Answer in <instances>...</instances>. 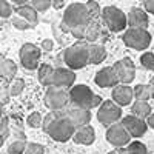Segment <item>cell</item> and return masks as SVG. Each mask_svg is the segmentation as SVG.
<instances>
[{
	"label": "cell",
	"instance_id": "cell-1",
	"mask_svg": "<svg viewBox=\"0 0 154 154\" xmlns=\"http://www.w3.org/2000/svg\"><path fill=\"white\" fill-rule=\"evenodd\" d=\"M43 131L49 134L56 142H66V140L72 139L75 133V126L68 119L66 114H63L60 111H54L53 119L46 125V128H43Z\"/></svg>",
	"mask_w": 154,
	"mask_h": 154
},
{
	"label": "cell",
	"instance_id": "cell-2",
	"mask_svg": "<svg viewBox=\"0 0 154 154\" xmlns=\"http://www.w3.org/2000/svg\"><path fill=\"white\" fill-rule=\"evenodd\" d=\"M91 16L88 12V8L85 3H71L62 19V29L65 32H69L72 28H86L91 23Z\"/></svg>",
	"mask_w": 154,
	"mask_h": 154
},
{
	"label": "cell",
	"instance_id": "cell-3",
	"mask_svg": "<svg viewBox=\"0 0 154 154\" xmlns=\"http://www.w3.org/2000/svg\"><path fill=\"white\" fill-rule=\"evenodd\" d=\"M69 102L74 105V108H82V109H89L99 108L103 100L102 97L96 96L93 89L86 85H74L69 89Z\"/></svg>",
	"mask_w": 154,
	"mask_h": 154
},
{
	"label": "cell",
	"instance_id": "cell-4",
	"mask_svg": "<svg viewBox=\"0 0 154 154\" xmlns=\"http://www.w3.org/2000/svg\"><path fill=\"white\" fill-rule=\"evenodd\" d=\"M63 60L69 69H82L89 63V43L79 40L63 51Z\"/></svg>",
	"mask_w": 154,
	"mask_h": 154
},
{
	"label": "cell",
	"instance_id": "cell-5",
	"mask_svg": "<svg viewBox=\"0 0 154 154\" xmlns=\"http://www.w3.org/2000/svg\"><path fill=\"white\" fill-rule=\"evenodd\" d=\"M102 20L111 32H120L128 25L126 14L116 6H105L102 9Z\"/></svg>",
	"mask_w": 154,
	"mask_h": 154
},
{
	"label": "cell",
	"instance_id": "cell-6",
	"mask_svg": "<svg viewBox=\"0 0 154 154\" xmlns=\"http://www.w3.org/2000/svg\"><path fill=\"white\" fill-rule=\"evenodd\" d=\"M122 40L128 48H133L137 51H143L149 46L151 43V34L146 29H140V28H128L123 35Z\"/></svg>",
	"mask_w": 154,
	"mask_h": 154
},
{
	"label": "cell",
	"instance_id": "cell-7",
	"mask_svg": "<svg viewBox=\"0 0 154 154\" xmlns=\"http://www.w3.org/2000/svg\"><path fill=\"white\" fill-rule=\"evenodd\" d=\"M97 120L103 126H111L122 120V106H119L114 100H103V103L99 106Z\"/></svg>",
	"mask_w": 154,
	"mask_h": 154
},
{
	"label": "cell",
	"instance_id": "cell-8",
	"mask_svg": "<svg viewBox=\"0 0 154 154\" xmlns=\"http://www.w3.org/2000/svg\"><path fill=\"white\" fill-rule=\"evenodd\" d=\"M69 103V93H66V89L57 88V86H49L45 93V105L51 111H62L63 108H66Z\"/></svg>",
	"mask_w": 154,
	"mask_h": 154
},
{
	"label": "cell",
	"instance_id": "cell-9",
	"mask_svg": "<svg viewBox=\"0 0 154 154\" xmlns=\"http://www.w3.org/2000/svg\"><path fill=\"white\" fill-rule=\"evenodd\" d=\"M19 56H20V63L25 69L32 71L38 68V62H40V56H42L38 46L32 43H25L19 51Z\"/></svg>",
	"mask_w": 154,
	"mask_h": 154
},
{
	"label": "cell",
	"instance_id": "cell-10",
	"mask_svg": "<svg viewBox=\"0 0 154 154\" xmlns=\"http://www.w3.org/2000/svg\"><path fill=\"white\" fill-rule=\"evenodd\" d=\"M106 139H108V142L116 148H123L131 142V136L123 128L122 123H114V125L108 126Z\"/></svg>",
	"mask_w": 154,
	"mask_h": 154
},
{
	"label": "cell",
	"instance_id": "cell-11",
	"mask_svg": "<svg viewBox=\"0 0 154 154\" xmlns=\"http://www.w3.org/2000/svg\"><path fill=\"white\" fill-rule=\"evenodd\" d=\"M114 68H116V71H117L120 83L130 85L134 80V77H136V66H134V62L130 57H123L119 62H116Z\"/></svg>",
	"mask_w": 154,
	"mask_h": 154
},
{
	"label": "cell",
	"instance_id": "cell-12",
	"mask_svg": "<svg viewBox=\"0 0 154 154\" xmlns=\"http://www.w3.org/2000/svg\"><path fill=\"white\" fill-rule=\"evenodd\" d=\"M120 123L123 125L125 130L130 133V136H131V137H136V139L142 137V136L146 133V130H148L146 122H145L143 119H140V117H136V116H133V114L122 117Z\"/></svg>",
	"mask_w": 154,
	"mask_h": 154
},
{
	"label": "cell",
	"instance_id": "cell-13",
	"mask_svg": "<svg viewBox=\"0 0 154 154\" xmlns=\"http://www.w3.org/2000/svg\"><path fill=\"white\" fill-rule=\"evenodd\" d=\"M94 82L100 88H114V86H117L120 83L117 71H116L114 65L112 66H105V68H102L100 71H97V74L94 77Z\"/></svg>",
	"mask_w": 154,
	"mask_h": 154
},
{
	"label": "cell",
	"instance_id": "cell-14",
	"mask_svg": "<svg viewBox=\"0 0 154 154\" xmlns=\"http://www.w3.org/2000/svg\"><path fill=\"white\" fill-rule=\"evenodd\" d=\"M75 82V72L69 68H56L54 75H53V85L51 86H57V88H72Z\"/></svg>",
	"mask_w": 154,
	"mask_h": 154
},
{
	"label": "cell",
	"instance_id": "cell-15",
	"mask_svg": "<svg viewBox=\"0 0 154 154\" xmlns=\"http://www.w3.org/2000/svg\"><path fill=\"white\" fill-rule=\"evenodd\" d=\"M111 96H112V100L119 106H126V105H130L134 99V89L130 85L119 83L117 86L112 88Z\"/></svg>",
	"mask_w": 154,
	"mask_h": 154
},
{
	"label": "cell",
	"instance_id": "cell-16",
	"mask_svg": "<svg viewBox=\"0 0 154 154\" xmlns=\"http://www.w3.org/2000/svg\"><path fill=\"white\" fill-rule=\"evenodd\" d=\"M126 19L130 28H140V29L148 28V12L142 8H131Z\"/></svg>",
	"mask_w": 154,
	"mask_h": 154
},
{
	"label": "cell",
	"instance_id": "cell-17",
	"mask_svg": "<svg viewBox=\"0 0 154 154\" xmlns=\"http://www.w3.org/2000/svg\"><path fill=\"white\" fill-rule=\"evenodd\" d=\"M72 140L77 143V145H91L94 140H96V131L91 125H85V126H80L77 128L74 136H72Z\"/></svg>",
	"mask_w": 154,
	"mask_h": 154
},
{
	"label": "cell",
	"instance_id": "cell-18",
	"mask_svg": "<svg viewBox=\"0 0 154 154\" xmlns=\"http://www.w3.org/2000/svg\"><path fill=\"white\" fill-rule=\"evenodd\" d=\"M68 119L72 122V125L77 128L80 126H85V125H89L91 122V111L89 109H82V108H72L66 112Z\"/></svg>",
	"mask_w": 154,
	"mask_h": 154
},
{
	"label": "cell",
	"instance_id": "cell-19",
	"mask_svg": "<svg viewBox=\"0 0 154 154\" xmlns=\"http://www.w3.org/2000/svg\"><path fill=\"white\" fill-rule=\"evenodd\" d=\"M16 72H17L16 63L5 59L0 54V77H2L3 80H12V77H14Z\"/></svg>",
	"mask_w": 154,
	"mask_h": 154
},
{
	"label": "cell",
	"instance_id": "cell-20",
	"mask_svg": "<svg viewBox=\"0 0 154 154\" xmlns=\"http://www.w3.org/2000/svg\"><path fill=\"white\" fill-rule=\"evenodd\" d=\"M16 14L20 16L22 19L28 20L32 26H35L37 22H38V16H37V11L31 6V5H22L16 8Z\"/></svg>",
	"mask_w": 154,
	"mask_h": 154
},
{
	"label": "cell",
	"instance_id": "cell-21",
	"mask_svg": "<svg viewBox=\"0 0 154 154\" xmlns=\"http://www.w3.org/2000/svg\"><path fill=\"white\" fill-rule=\"evenodd\" d=\"M105 59H106L105 46L97 45V43H89V63L97 65V63H102Z\"/></svg>",
	"mask_w": 154,
	"mask_h": 154
},
{
	"label": "cell",
	"instance_id": "cell-22",
	"mask_svg": "<svg viewBox=\"0 0 154 154\" xmlns=\"http://www.w3.org/2000/svg\"><path fill=\"white\" fill-rule=\"evenodd\" d=\"M53 75H54V68L48 65V63H42L38 66V82L43 86H51L53 85Z\"/></svg>",
	"mask_w": 154,
	"mask_h": 154
},
{
	"label": "cell",
	"instance_id": "cell-23",
	"mask_svg": "<svg viewBox=\"0 0 154 154\" xmlns=\"http://www.w3.org/2000/svg\"><path fill=\"white\" fill-rule=\"evenodd\" d=\"M102 34V26H100V22L99 20H91V23L86 26L85 31V42L88 43H94L97 38Z\"/></svg>",
	"mask_w": 154,
	"mask_h": 154
},
{
	"label": "cell",
	"instance_id": "cell-24",
	"mask_svg": "<svg viewBox=\"0 0 154 154\" xmlns=\"http://www.w3.org/2000/svg\"><path fill=\"white\" fill-rule=\"evenodd\" d=\"M117 154H148V148L142 142L134 140V142H130L126 146L119 148Z\"/></svg>",
	"mask_w": 154,
	"mask_h": 154
},
{
	"label": "cell",
	"instance_id": "cell-25",
	"mask_svg": "<svg viewBox=\"0 0 154 154\" xmlns=\"http://www.w3.org/2000/svg\"><path fill=\"white\" fill-rule=\"evenodd\" d=\"M131 111H133V116L145 120L151 114V105L148 103V102H143V100H136L134 105L131 106Z\"/></svg>",
	"mask_w": 154,
	"mask_h": 154
},
{
	"label": "cell",
	"instance_id": "cell-26",
	"mask_svg": "<svg viewBox=\"0 0 154 154\" xmlns=\"http://www.w3.org/2000/svg\"><path fill=\"white\" fill-rule=\"evenodd\" d=\"M133 89H134V99H136V100L148 102V100L151 99V88H149V85L140 83V85H136Z\"/></svg>",
	"mask_w": 154,
	"mask_h": 154
},
{
	"label": "cell",
	"instance_id": "cell-27",
	"mask_svg": "<svg viewBox=\"0 0 154 154\" xmlns=\"http://www.w3.org/2000/svg\"><path fill=\"white\" fill-rule=\"evenodd\" d=\"M23 89H25V80L23 79H12L9 86H8L9 96H19Z\"/></svg>",
	"mask_w": 154,
	"mask_h": 154
},
{
	"label": "cell",
	"instance_id": "cell-28",
	"mask_svg": "<svg viewBox=\"0 0 154 154\" xmlns=\"http://www.w3.org/2000/svg\"><path fill=\"white\" fill-rule=\"evenodd\" d=\"M26 142L23 139H19L16 142H12L8 146V154H25V149H26Z\"/></svg>",
	"mask_w": 154,
	"mask_h": 154
},
{
	"label": "cell",
	"instance_id": "cell-29",
	"mask_svg": "<svg viewBox=\"0 0 154 154\" xmlns=\"http://www.w3.org/2000/svg\"><path fill=\"white\" fill-rule=\"evenodd\" d=\"M85 5L88 8V12H89V16H91V19L93 20H99V17L102 16V9H100L99 3L94 2V0H88Z\"/></svg>",
	"mask_w": 154,
	"mask_h": 154
},
{
	"label": "cell",
	"instance_id": "cell-30",
	"mask_svg": "<svg viewBox=\"0 0 154 154\" xmlns=\"http://www.w3.org/2000/svg\"><path fill=\"white\" fill-rule=\"evenodd\" d=\"M140 65L148 71H154V54L152 53H143L140 56Z\"/></svg>",
	"mask_w": 154,
	"mask_h": 154
},
{
	"label": "cell",
	"instance_id": "cell-31",
	"mask_svg": "<svg viewBox=\"0 0 154 154\" xmlns=\"http://www.w3.org/2000/svg\"><path fill=\"white\" fill-rule=\"evenodd\" d=\"M26 123H28V126H31V128H40L42 125H43V117H42V114L40 112H31L29 116H28V119H26Z\"/></svg>",
	"mask_w": 154,
	"mask_h": 154
},
{
	"label": "cell",
	"instance_id": "cell-32",
	"mask_svg": "<svg viewBox=\"0 0 154 154\" xmlns=\"http://www.w3.org/2000/svg\"><path fill=\"white\" fill-rule=\"evenodd\" d=\"M51 5H53V0H31V6H32L37 12L46 11Z\"/></svg>",
	"mask_w": 154,
	"mask_h": 154
},
{
	"label": "cell",
	"instance_id": "cell-33",
	"mask_svg": "<svg viewBox=\"0 0 154 154\" xmlns=\"http://www.w3.org/2000/svg\"><path fill=\"white\" fill-rule=\"evenodd\" d=\"M12 25L17 28V29H20V31H25V29H31V28H34L32 25L28 22V20H25V19H22L20 16H16V17H12Z\"/></svg>",
	"mask_w": 154,
	"mask_h": 154
},
{
	"label": "cell",
	"instance_id": "cell-34",
	"mask_svg": "<svg viewBox=\"0 0 154 154\" xmlns=\"http://www.w3.org/2000/svg\"><path fill=\"white\" fill-rule=\"evenodd\" d=\"M12 14V6L8 0H0V17L8 19Z\"/></svg>",
	"mask_w": 154,
	"mask_h": 154
},
{
	"label": "cell",
	"instance_id": "cell-35",
	"mask_svg": "<svg viewBox=\"0 0 154 154\" xmlns=\"http://www.w3.org/2000/svg\"><path fill=\"white\" fill-rule=\"evenodd\" d=\"M45 152V146L40 143H28L25 154H43Z\"/></svg>",
	"mask_w": 154,
	"mask_h": 154
},
{
	"label": "cell",
	"instance_id": "cell-36",
	"mask_svg": "<svg viewBox=\"0 0 154 154\" xmlns=\"http://www.w3.org/2000/svg\"><path fill=\"white\" fill-rule=\"evenodd\" d=\"M0 134H2L5 139L9 134V120H8V117H5V116L0 119Z\"/></svg>",
	"mask_w": 154,
	"mask_h": 154
},
{
	"label": "cell",
	"instance_id": "cell-37",
	"mask_svg": "<svg viewBox=\"0 0 154 154\" xmlns=\"http://www.w3.org/2000/svg\"><path fill=\"white\" fill-rule=\"evenodd\" d=\"M8 96H9V91H6L5 85H3L2 82H0V103H6Z\"/></svg>",
	"mask_w": 154,
	"mask_h": 154
},
{
	"label": "cell",
	"instance_id": "cell-38",
	"mask_svg": "<svg viewBox=\"0 0 154 154\" xmlns=\"http://www.w3.org/2000/svg\"><path fill=\"white\" fill-rule=\"evenodd\" d=\"M53 48H54V42L51 40V38H45V40L42 42V49H45V51H53Z\"/></svg>",
	"mask_w": 154,
	"mask_h": 154
},
{
	"label": "cell",
	"instance_id": "cell-39",
	"mask_svg": "<svg viewBox=\"0 0 154 154\" xmlns=\"http://www.w3.org/2000/svg\"><path fill=\"white\" fill-rule=\"evenodd\" d=\"M145 11L154 16V0H145Z\"/></svg>",
	"mask_w": 154,
	"mask_h": 154
},
{
	"label": "cell",
	"instance_id": "cell-40",
	"mask_svg": "<svg viewBox=\"0 0 154 154\" xmlns=\"http://www.w3.org/2000/svg\"><path fill=\"white\" fill-rule=\"evenodd\" d=\"M145 122H146V125H148V128H152L154 130V112H151L148 117L145 119Z\"/></svg>",
	"mask_w": 154,
	"mask_h": 154
},
{
	"label": "cell",
	"instance_id": "cell-41",
	"mask_svg": "<svg viewBox=\"0 0 154 154\" xmlns=\"http://www.w3.org/2000/svg\"><path fill=\"white\" fill-rule=\"evenodd\" d=\"M53 6L56 9H62L63 6H65V0H53Z\"/></svg>",
	"mask_w": 154,
	"mask_h": 154
},
{
	"label": "cell",
	"instance_id": "cell-42",
	"mask_svg": "<svg viewBox=\"0 0 154 154\" xmlns=\"http://www.w3.org/2000/svg\"><path fill=\"white\" fill-rule=\"evenodd\" d=\"M9 2L16 3L17 6H22V5H26V2H28V0H9Z\"/></svg>",
	"mask_w": 154,
	"mask_h": 154
},
{
	"label": "cell",
	"instance_id": "cell-43",
	"mask_svg": "<svg viewBox=\"0 0 154 154\" xmlns=\"http://www.w3.org/2000/svg\"><path fill=\"white\" fill-rule=\"evenodd\" d=\"M149 88H151V97L154 99V79L151 80V83H149Z\"/></svg>",
	"mask_w": 154,
	"mask_h": 154
},
{
	"label": "cell",
	"instance_id": "cell-44",
	"mask_svg": "<svg viewBox=\"0 0 154 154\" xmlns=\"http://www.w3.org/2000/svg\"><path fill=\"white\" fill-rule=\"evenodd\" d=\"M3 117V106H2V103H0V119Z\"/></svg>",
	"mask_w": 154,
	"mask_h": 154
},
{
	"label": "cell",
	"instance_id": "cell-45",
	"mask_svg": "<svg viewBox=\"0 0 154 154\" xmlns=\"http://www.w3.org/2000/svg\"><path fill=\"white\" fill-rule=\"evenodd\" d=\"M3 142H5V137H3L2 134H0V146H2V145H3Z\"/></svg>",
	"mask_w": 154,
	"mask_h": 154
},
{
	"label": "cell",
	"instance_id": "cell-46",
	"mask_svg": "<svg viewBox=\"0 0 154 154\" xmlns=\"http://www.w3.org/2000/svg\"><path fill=\"white\" fill-rule=\"evenodd\" d=\"M108 154H117V151H111V152H108Z\"/></svg>",
	"mask_w": 154,
	"mask_h": 154
}]
</instances>
